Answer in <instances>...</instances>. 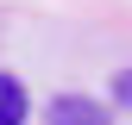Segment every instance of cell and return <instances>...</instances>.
I'll list each match as a JSON object with an SVG mask.
<instances>
[{"mask_svg": "<svg viewBox=\"0 0 132 125\" xmlns=\"http://www.w3.org/2000/svg\"><path fill=\"white\" fill-rule=\"evenodd\" d=\"M51 119H57V125H101V106H94V100H82V94H57Z\"/></svg>", "mask_w": 132, "mask_h": 125, "instance_id": "obj_1", "label": "cell"}, {"mask_svg": "<svg viewBox=\"0 0 132 125\" xmlns=\"http://www.w3.org/2000/svg\"><path fill=\"white\" fill-rule=\"evenodd\" d=\"M113 100H126V106H132V69H126V75H113Z\"/></svg>", "mask_w": 132, "mask_h": 125, "instance_id": "obj_3", "label": "cell"}, {"mask_svg": "<svg viewBox=\"0 0 132 125\" xmlns=\"http://www.w3.org/2000/svg\"><path fill=\"white\" fill-rule=\"evenodd\" d=\"M25 119V81L0 75V125H19Z\"/></svg>", "mask_w": 132, "mask_h": 125, "instance_id": "obj_2", "label": "cell"}]
</instances>
